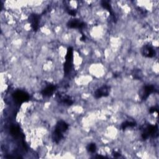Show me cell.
Returning a JSON list of instances; mask_svg holds the SVG:
<instances>
[{"mask_svg": "<svg viewBox=\"0 0 159 159\" xmlns=\"http://www.w3.org/2000/svg\"><path fill=\"white\" fill-rule=\"evenodd\" d=\"M142 54L147 58H152L155 55V50L150 45H145L142 48Z\"/></svg>", "mask_w": 159, "mask_h": 159, "instance_id": "9", "label": "cell"}, {"mask_svg": "<svg viewBox=\"0 0 159 159\" xmlns=\"http://www.w3.org/2000/svg\"><path fill=\"white\" fill-rule=\"evenodd\" d=\"M67 26L71 29H78L79 30H83L86 27V24L85 22L81 21L78 19H73L69 20L67 23Z\"/></svg>", "mask_w": 159, "mask_h": 159, "instance_id": "7", "label": "cell"}, {"mask_svg": "<svg viewBox=\"0 0 159 159\" xmlns=\"http://www.w3.org/2000/svg\"><path fill=\"white\" fill-rule=\"evenodd\" d=\"M56 89H57L56 85L49 84L44 89H42V91H41V93L43 96H50L53 94Z\"/></svg>", "mask_w": 159, "mask_h": 159, "instance_id": "10", "label": "cell"}, {"mask_svg": "<svg viewBox=\"0 0 159 159\" xmlns=\"http://www.w3.org/2000/svg\"><path fill=\"white\" fill-rule=\"evenodd\" d=\"M10 132L11 135L13 136L14 138H18L22 135L20 129L18 126L12 125L10 128Z\"/></svg>", "mask_w": 159, "mask_h": 159, "instance_id": "13", "label": "cell"}, {"mask_svg": "<svg viewBox=\"0 0 159 159\" xmlns=\"http://www.w3.org/2000/svg\"><path fill=\"white\" fill-rule=\"evenodd\" d=\"M12 98L17 104H22L24 102L29 101L30 99L29 95L22 90H17L12 93Z\"/></svg>", "mask_w": 159, "mask_h": 159, "instance_id": "3", "label": "cell"}, {"mask_svg": "<svg viewBox=\"0 0 159 159\" xmlns=\"http://www.w3.org/2000/svg\"><path fill=\"white\" fill-rule=\"evenodd\" d=\"M158 132V125H148L146 127H145L142 133L141 137L143 140L147 139L149 137H155V135L157 134Z\"/></svg>", "mask_w": 159, "mask_h": 159, "instance_id": "4", "label": "cell"}, {"mask_svg": "<svg viewBox=\"0 0 159 159\" xmlns=\"http://www.w3.org/2000/svg\"><path fill=\"white\" fill-rule=\"evenodd\" d=\"M132 76L134 78L137 79V80H140L142 78V73L140 70H135L134 71V73H132Z\"/></svg>", "mask_w": 159, "mask_h": 159, "instance_id": "16", "label": "cell"}, {"mask_svg": "<svg viewBox=\"0 0 159 159\" xmlns=\"http://www.w3.org/2000/svg\"><path fill=\"white\" fill-rule=\"evenodd\" d=\"M157 91L155 87L152 84L146 85L143 87L140 94V98L142 101L145 100L150 94Z\"/></svg>", "mask_w": 159, "mask_h": 159, "instance_id": "8", "label": "cell"}, {"mask_svg": "<svg viewBox=\"0 0 159 159\" xmlns=\"http://www.w3.org/2000/svg\"><path fill=\"white\" fill-rule=\"evenodd\" d=\"M40 18V16L39 14H37L35 13L31 14L28 18V20L29 23L30 24L31 27L33 29V30L35 32H36L39 29Z\"/></svg>", "mask_w": 159, "mask_h": 159, "instance_id": "6", "label": "cell"}, {"mask_svg": "<svg viewBox=\"0 0 159 159\" xmlns=\"http://www.w3.org/2000/svg\"><path fill=\"white\" fill-rule=\"evenodd\" d=\"M66 12H68V14H70L71 16H75L76 14V10L71 9L69 7H66Z\"/></svg>", "mask_w": 159, "mask_h": 159, "instance_id": "17", "label": "cell"}, {"mask_svg": "<svg viewBox=\"0 0 159 159\" xmlns=\"http://www.w3.org/2000/svg\"><path fill=\"white\" fill-rule=\"evenodd\" d=\"M86 149L90 153H94L96 150V145L94 143H90L87 145Z\"/></svg>", "mask_w": 159, "mask_h": 159, "instance_id": "15", "label": "cell"}, {"mask_svg": "<svg viewBox=\"0 0 159 159\" xmlns=\"http://www.w3.org/2000/svg\"><path fill=\"white\" fill-rule=\"evenodd\" d=\"M112 155H113V156H114V157H116V158H118V157H120V155H121L119 152H116V151H114V152H112Z\"/></svg>", "mask_w": 159, "mask_h": 159, "instance_id": "19", "label": "cell"}, {"mask_svg": "<svg viewBox=\"0 0 159 159\" xmlns=\"http://www.w3.org/2000/svg\"><path fill=\"white\" fill-rule=\"evenodd\" d=\"M136 125V122L134 121H125L124 122H123L121 124L120 128L122 130H125V129L128 128V127H135Z\"/></svg>", "mask_w": 159, "mask_h": 159, "instance_id": "14", "label": "cell"}, {"mask_svg": "<svg viewBox=\"0 0 159 159\" xmlns=\"http://www.w3.org/2000/svg\"><path fill=\"white\" fill-rule=\"evenodd\" d=\"M96 158H105V157H104V156H101V155L96 156Z\"/></svg>", "mask_w": 159, "mask_h": 159, "instance_id": "21", "label": "cell"}, {"mask_svg": "<svg viewBox=\"0 0 159 159\" xmlns=\"http://www.w3.org/2000/svg\"><path fill=\"white\" fill-rule=\"evenodd\" d=\"M111 87L107 85H103L98 88L94 93V96L96 99H99L102 97H107L109 94Z\"/></svg>", "mask_w": 159, "mask_h": 159, "instance_id": "5", "label": "cell"}, {"mask_svg": "<svg viewBox=\"0 0 159 159\" xmlns=\"http://www.w3.org/2000/svg\"><path fill=\"white\" fill-rule=\"evenodd\" d=\"M157 111H158V109H157L156 107H154V106L151 107L149 109V112H150V114H153V113H154L155 112H157Z\"/></svg>", "mask_w": 159, "mask_h": 159, "instance_id": "18", "label": "cell"}, {"mask_svg": "<svg viewBox=\"0 0 159 159\" xmlns=\"http://www.w3.org/2000/svg\"><path fill=\"white\" fill-rule=\"evenodd\" d=\"M73 48L68 47L65 56V62L64 63L63 69L65 75H68L70 73L73 67Z\"/></svg>", "mask_w": 159, "mask_h": 159, "instance_id": "2", "label": "cell"}, {"mask_svg": "<svg viewBox=\"0 0 159 159\" xmlns=\"http://www.w3.org/2000/svg\"><path fill=\"white\" fill-rule=\"evenodd\" d=\"M68 129V124L63 121L59 120L56 124L55 129L52 134V140L54 142L58 143L63 138V133Z\"/></svg>", "mask_w": 159, "mask_h": 159, "instance_id": "1", "label": "cell"}, {"mask_svg": "<svg viewBox=\"0 0 159 159\" xmlns=\"http://www.w3.org/2000/svg\"><path fill=\"white\" fill-rule=\"evenodd\" d=\"M58 98L60 101L67 106H71L73 104V101L71 98L65 94H58Z\"/></svg>", "mask_w": 159, "mask_h": 159, "instance_id": "12", "label": "cell"}, {"mask_svg": "<svg viewBox=\"0 0 159 159\" xmlns=\"http://www.w3.org/2000/svg\"><path fill=\"white\" fill-rule=\"evenodd\" d=\"M81 34H82V35H81V37L80 39H81V41H84L86 40V35L82 32H81Z\"/></svg>", "mask_w": 159, "mask_h": 159, "instance_id": "20", "label": "cell"}, {"mask_svg": "<svg viewBox=\"0 0 159 159\" xmlns=\"http://www.w3.org/2000/svg\"><path fill=\"white\" fill-rule=\"evenodd\" d=\"M101 6L104 8L106 9L110 14H111V16L113 20V21L114 22H116V15H115V13L114 12L113 10H112V8L111 7V5L110 4V3L107 1H102L101 2Z\"/></svg>", "mask_w": 159, "mask_h": 159, "instance_id": "11", "label": "cell"}]
</instances>
